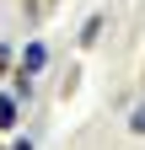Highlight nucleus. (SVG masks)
Masks as SVG:
<instances>
[{
    "label": "nucleus",
    "instance_id": "f257e3e1",
    "mask_svg": "<svg viewBox=\"0 0 145 150\" xmlns=\"http://www.w3.org/2000/svg\"><path fill=\"white\" fill-rule=\"evenodd\" d=\"M43 59H48L43 43H27V54H22V86H27V75H32V70H43Z\"/></svg>",
    "mask_w": 145,
    "mask_h": 150
},
{
    "label": "nucleus",
    "instance_id": "f03ea898",
    "mask_svg": "<svg viewBox=\"0 0 145 150\" xmlns=\"http://www.w3.org/2000/svg\"><path fill=\"white\" fill-rule=\"evenodd\" d=\"M0 129H16V97H0Z\"/></svg>",
    "mask_w": 145,
    "mask_h": 150
},
{
    "label": "nucleus",
    "instance_id": "7ed1b4c3",
    "mask_svg": "<svg viewBox=\"0 0 145 150\" xmlns=\"http://www.w3.org/2000/svg\"><path fill=\"white\" fill-rule=\"evenodd\" d=\"M129 129H134V134H145V102L134 107V118H129Z\"/></svg>",
    "mask_w": 145,
    "mask_h": 150
},
{
    "label": "nucleus",
    "instance_id": "20e7f679",
    "mask_svg": "<svg viewBox=\"0 0 145 150\" xmlns=\"http://www.w3.org/2000/svg\"><path fill=\"white\" fill-rule=\"evenodd\" d=\"M16 150H32V145H27V139H16Z\"/></svg>",
    "mask_w": 145,
    "mask_h": 150
},
{
    "label": "nucleus",
    "instance_id": "39448f33",
    "mask_svg": "<svg viewBox=\"0 0 145 150\" xmlns=\"http://www.w3.org/2000/svg\"><path fill=\"white\" fill-rule=\"evenodd\" d=\"M27 11H38V0H27Z\"/></svg>",
    "mask_w": 145,
    "mask_h": 150
}]
</instances>
